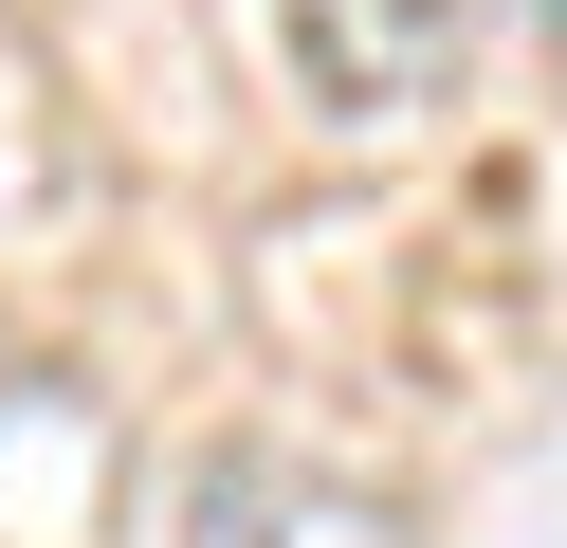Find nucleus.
I'll use <instances>...</instances> for the list:
<instances>
[{"label":"nucleus","mask_w":567,"mask_h":548,"mask_svg":"<svg viewBox=\"0 0 567 548\" xmlns=\"http://www.w3.org/2000/svg\"><path fill=\"white\" fill-rule=\"evenodd\" d=\"M311 128H403L440 92V0H238Z\"/></svg>","instance_id":"obj_1"},{"label":"nucleus","mask_w":567,"mask_h":548,"mask_svg":"<svg viewBox=\"0 0 567 548\" xmlns=\"http://www.w3.org/2000/svg\"><path fill=\"white\" fill-rule=\"evenodd\" d=\"M92 511H111V402L0 348V548H92Z\"/></svg>","instance_id":"obj_2"},{"label":"nucleus","mask_w":567,"mask_h":548,"mask_svg":"<svg viewBox=\"0 0 567 548\" xmlns=\"http://www.w3.org/2000/svg\"><path fill=\"white\" fill-rule=\"evenodd\" d=\"M184 548H384V511L348 475H311V457H202Z\"/></svg>","instance_id":"obj_3"},{"label":"nucleus","mask_w":567,"mask_h":548,"mask_svg":"<svg viewBox=\"0 0 567 548\" xmlns=\"http://www.w3.org/2000/svg\"><path fill=\"white\" fill-rule=\"evenodd\" d=\"M440 37H567V0H440Z\"/></svg>","instance_id":"obj_4"}]
</instances>
